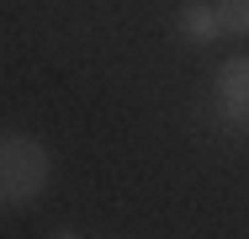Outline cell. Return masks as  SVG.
Here are the masks:
<instances>
[{
  "label": "cell",
  "instance_id": "obj_1",
  "mask_svg": "<svg viewBox=\"0 0 249 239\" xmlns=\"http://www.w3.org/2000/svg\"><path fill=\"white\" fill-rule=\"evenodd\" d=\"M48 191V149L32 133H0V207H32Z\"/></svg>",
  "mask_w": 249,
  "mask_h": 239
},
{
  "label": "cell",
  "instance_id": "obj_2",
  "mask_svg": "<svg viewBox=\"0 0 249 239\" xmlns=\"http://www.w3.org/2000/svg\"><path fill=\"white\" fill-rule=\"evenodd\" d=\"M217 96H223V112L233 122L249 117V59H228L223 75H217Z\"/></svg>",
  "mask_w": 249,
  "mask_h": 239
},
{
  "label": "cell",
  "instance_id": "obj_3",
  "mask_svg": "<svg viewBox=\"0 0 249 239\" xmlns=\"http://www.w3.org/2000/svg\"><path fill=\"white\" fill-rule=\"evenodd\" d=\"M180 32H186L191 43H212V38L223 32V21H217V5H207V0H191V5L180 11Z\"/></svg>",
  "mask_w": 249,
  "mask_h": 239
},
{
  "label": "cell",
  "instance_id": "obj_4",
  "mask_svg": "<svg viewBox=\"0 0 249 239\" xmlns=\"http://www.w3.org/2000/svg\"><path fill=\"white\" fill-rule=\"evenodd\" d=\"M217 21H223V32L249 38V0H217Z\"/></svg>",
  "mask_w": 249,
  "mask_h": 239
}]
</instances>
